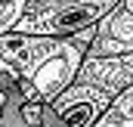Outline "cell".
I'll list each match as a JSON object with an SVG mask.
<instances>
[{
    "mask_svg": "<svg viewBox=\"0 0 133 127\" xmlns=\"http://www.w3.org/2000/svg\"><path fill=\"white\" fill-rule=\"evenodd\" d=\"M96 40V28L77 37H0V74H6L19 93L34 105H50L74 84L81 65Z\"/></svg>",
    "mask_w": 133,
    "mask_h": 127,
    "instance_id": "cell-1",
    "label": "cell"
},
{
    "mask_svg": "<svg viewBox=\"0 0 133 127\" xmlns=\"http://www.w3.org/2000/svg\"><path fill=\"white\" fill-rule=\"evenodd\" d=\"M133 84V53L87 59L74 84L40 109L37 127H93L99 115Z\"/></svg>",
    "mask_w": 133,
    "mask_h": 127,
    "instance_id": "cell-2",
    "label": "cell"
},
{
    "mask_svg": "<svg viewBox=\"0 0 133 127\" xmlns=\"http://www.w3.org/2000/svg\"><path fill=\"white\" fill-rule=\"evenodd\" d=\"M124 0H28L16 34L28 37H77L99 28Z\"/></svg>",
    "mask_w": 133,
    "mask_h": 127,
    "instance_id": "cell-3",
    "label": "cell"
},
{
    "mask_svg": "<svg viewBox=\"0 0 133 127\" xmlns=\"http://www.w3.org/2000/svg\"><path fill=\"white\" fill-rule=\"evenodd\" d=\"M25 6L28 0H0V37L16 31V25L25 16Z\"/></svg>",
    "mask_w": 133,
    "mask_h": 127,
    "instance_id": "cell-4",
    "label": "cell"
}]
</instances>
